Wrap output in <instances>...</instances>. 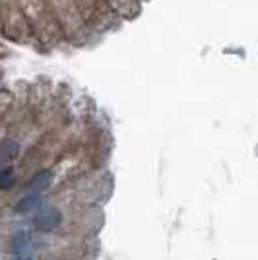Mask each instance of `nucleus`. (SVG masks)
<instances>
[{
  "mask_svg": "<svg viewBox=\"0 0 258 260\" xmlns=\"http://www.w3.org/2000/svg\"><path fill=\"white\" fill-rule=\"evenodd\" d=\"M33 223H35V228L39 229V231L49 233V231H54V229L62 223V214H60L58 208H54V206L39 208L37 214H35Z\"/></svg>",
  "mask_w": 258,
  "mask_h": 260,
  "instance_id": "nucleus-1",
  "label": "nucleus"
},
{
  "mask_svg": "<svg viewBox=\"0 0 258 260\" xmlns=\"http://www.w3.org/2000/svg\"><path fill=\"white\" fill-rule=\"evenodd\" d=\"M10 249L14 250V254H18V256H25V254H31L33 249H35V243H33V237L29 233H18V235H14L10 243Z\"/></svg>",
  "mask_w": 258,
  "mask_h": 260,
  "instance_id": "nucleus-2",
  "label": "nucleus"
},
{
  "mask_svg": "<svg viewBox=\"0 0 258 260\" xmlns=\"http://www.w3.org/2000/svg\"><path fill=\"white\" fill-rule=\"evenodd\" d=\"M43 206V194L41 192H29V194H25L16 204V212H20V214H27V212H33V210H39V208Z\"/></svg>",
  "mask_w": 258,
  "mask_h": 260,
  "instance_id": "nucleus-3",
  "label": "nucleus"
},
{
  "mask_svg": "<svg viewBox=\"0 0 258 260\" xmlns=\"http://www.w3.org/2000/svg\"><path fill=\"white\" fill-rule=\"evenodd\" d=\"M20 153V144L16 140H2L0 142V161H12Z\"/></svg>",
  "mask_w": 258,
  "mask_h": 260,
  "instance_id": "nucleus-4",
  "label": "nucleus"
},
{
  "mask_svg": "<svg viewBox=\"0 0 258 260\" xmlns=\"http://www.w3.org/2000/svg\"><path fill=\"white\" fill-rule=\"evenodd\" d=\"M51 183H53L51 173H49V171H43V173H37L33 177L31 181H29V186H31L33 190H37V192H43Z\"/></svg>",
  "mask_w": 258,
  "mask_h": 260,
  "instance_id": "nucleus-5",
  "label": "nucleus"
},
{
  "mask_svg": "<svg viewBox=\"0 0 258 260\" xmlns=\"http://www.w3.org/2000/svg\"><path fill=\"white\" fill-rule=\"evenodd\" d=\"M14 183H16L14 169L12 167H2L0 169V190H10Z\"/></svg>",
  "mask_w": 258,
  "mask_h": 260,
  "instance_id": "nucleus-6",
  "label": "nucleus"
},
{
  "mask_svg": "<svg viewBox=\"0 0 258 260\" xmlns=\"http://www.w3.org/2000/svg\"><path fill=\"white\" fill-rule=\"evenodd\" d=\"M14 260H31V258H29V256H16Z\"/></svg>",
  "mask_w": 258,
  "mask_h": 260,
  "instance_id": "nucleus-7",
  "label": "nucleus"
}]
</instances>
